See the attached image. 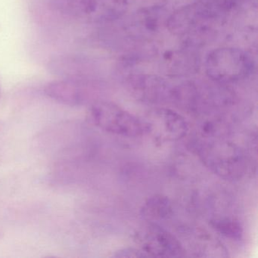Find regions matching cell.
<instances>
[{
    "label": "cell",
    "mask_w": 258,
    "mask_h": 258,
    "mask_svg": "<svg viewBox=\"0 0 258 258\" xmlns=\"http://www.w3.org/2000/svg\"><path fill=\"white\" fill-rule=\"evenodd\" d=\"M166 62L172 75H190L198 68L197 57L188 51L172 52L166 58Z\"/></svg>",
    "instance_id": "cell-10"
},
{
    "label": "cell",
    "mask_w": 258,
    "mask_h": 258,
    "mask_svg": "<svg viewBox=\"0 0 258 258\" xmlns=\"http://www.w3.org/2000/svg\"><path fill=\"white\" fill-rule=\"evenodd\" d=\"M253 69L251 55L238 48H218L210 52L205 58L208 78L224 85L245 80L253 73Z\"/></svg>",
    "instance_id": "cell-1"
},
{
    "label": "cell",
    "mask_w": 258,
    "mask_h": 258,
    "mask_svg": "<svg viewBox=\"0 0 258 258\" xmlns=\"http://www.w3.org/2000/svg\"><path fill=\"white\" fill-rule=\"evenodd\" d=\"M130 91L137 99L149 103H161L172 99L173 87L162 78L153 75L139 74L127 79Z\"/></svg>",
    "instance_id": "cell-7"
},
{
    "label": "cell",
    "mask_w": 258,
    "mask_h": 258,
    "mask_svg": "<svg viewBox=\"0 0 258 258\" xmlns=\"http://www.w3.org/2000/svg\"><path fill=\"white\" fill-rule=\"evenodd\" d=\"M173 213V205L167 196L161 194L153 195L145 201L140 209L143 220L148 223H158L167 220Z\"/></svg>",
    "instance_id": "cell-8"
},
{
    "label": "cell",
    "mask_w": 258,
    "mask_h": 258,
    "mask_svg": "<svg viewBox=\"0 0 258 258\" xmlns=\"http://www.w3.org/2000/svg\"><path fill=\"white\" fill-rule=\"evenodd\" d=\"M211 227L226 238L240 240L242 238L243 228L240 222L229 217H217L210 222Z\"/></svg>",
    "instance_id": "cell-11"
},
{
    "label": "cell",
    "mask_w": 258,
    "mask_h": 258,
    "mask_svg": "<svg viewBox=\"0 0 258 258\" xmlns=\"http://www.w3.org/2000/svg\"><path fill=\"white\" fill-rule=\"evenodd\" d=\"M113 257L116 258H139L149 257L148 255L140 247H127L118 249L114 251Z\"/></svg>",
    "instance_id": "cell-12"
},
{
    "label": "cell",
    "mask_w": 258,
    "mask_h": 258,
    "mask_svg": "<svg viewBox=\"0 0 258 258\" xmlns=\"http://www.w3.org/2000/svg\"><path fill=\"white\" fill-rule=\"evenodd\" d=\"M196 151L204 164L224 179H238L245 173V155L241 148L231 142L214 139L201 140Z\"/></svg>",
    "instance_id": "cell-2"
},
{
    "label": "cell",
    "mask_w": 258,
    "mask_h": 258,
    "mask_svg": "<svg viewBox=\"0 0 258 258\" xmlns=\"http://www.w3.org/2000/svg\"><path fill=\"white\" fill-rule=\"evenodd\" d=\"M0 98H1V87H0Z\"/></svg>",
    "instance_id": "cell-13"
},
{
    "label": "cell",
    "mask_w": 258,
    "mask_h": 258,
    "mask_svg": "<svg viewBox=\"0 0 258 258\" xmlns=\"http://www.w3.org/2000/svg\"><path fill=\"white\" fill-rule=\"evenodd\" d=\"M139 247L149 257H179L186 250L179 238L158 223H148L134 234Z\"/></svg>",
    "instance_id": "cell-5"
},
{
    "label": "cell",
    "mask_w": 258,
    "mask_h": 258,
    "mask_svg": "<svg viewBox=\"0 0 258 258\" xmlns=\"http://www.w3.org/2000/svg\"><path fill=\"white\" fill-rule=\"evenodd\" d=\"M146 134L162 142L182 140L188 132L185 119L179 113L167 108H155L142 119Z\"/></svg>",
    "instance_id": "cell-6"
},
{
    "label": "cell",
    "mask_w": 258,
    "mask_h": 258,
    "mask_svg": "<svg viewBox=\"0 0 258 258\" xmlns=\"http://www.w3.org/2000/svg\"><path fill=\"white\" fill-rule=\"evenodd\" d=\"M221 13L207 0L179 9L169 17L167 27L175 35L201 37Z\"/></svg>",
    "instance_id": "cell-3"
},
{
    "label": "cell",
    "mask_w": 258,
    "mask_h": 258,
    "mask_svg": "<svg viewBox=\"0 0 258 258\" xmlns=\"http://www.w3.org/2000/svg\"><path fill=\"white\" fill-rule=\"evenodd\" d=\"M44 90L49 97L66 105H75L79 101V89L72 81H54L48 84Z\"/></svg>",
    "instance_id": "cell-9"
},
{
    "label": "cell",
    "mask_w": 258,
    "mask_h": 258,
    "mask_svg": "<svg viewBox=\"0 0 258 258\" xmlns=\"http://www.w3.org/2000/svg\"><path fill=\"white\" fill-rule=\"evenodd\" d=\"M91 116L96 126L118 137L135 138L146 134L142 119L113 102H96L92 106Z\"/></svg>",
    "instance_id": "cell-4"
}]
</instances>
